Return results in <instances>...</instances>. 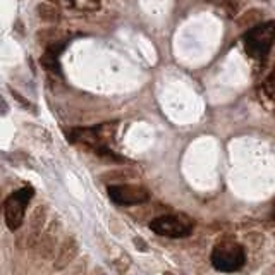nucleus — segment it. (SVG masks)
Masks as SVG:
<instances>
[{"instance_id": "f03ea898", "label": "nucleus", "mask_w": 275, "mask_h": 275, "mask_svg": "<svg viewBox=\"0 0 275 275\" xmlns=\"http://www.w3.org/2000/svg\"><path fill=\"white\" fill-rule=\"evenodd\" d=\"M246 261V251L239 242L232 239H225L215 245L211 251V265L219 272H237Z\"/></svg>"}, {"instance_id": "a211bd4d", "label": "nucleus", "mask_w": 275, "mask_h": 275, "mask_svg": "<svg viewBox=\"0 0 275 275\" xmlns=\"http://www.w3.org/2000/svg\"><path fill=\"white\" fill-rule=\"evenodd\" d=\"M97 153L100 157H103V159H107V160H114V162H124L123 157H119V155H115L114 151H110L107 146H98L97 148Z\"/></svg>"}, {"instance_id": "4468645a", "label": "nucleus", "mask_w": 275, "mask_h": 275, "mask_svg": "<svg viewBox=\"0 0 275 275\" xmlns=\"http://www.w3.org/2000/svg\"><path fill=\"white\" fill-rule=\"evenodd\" d=\"M71 4L79 11H97L100 7V0H71Z\"/></svg>"}, {"instance_id": "f8f14e48", "label": "nucleus", "mask_w": 275, "mask_h": 275, "mask_svg": "<svg viewBox=\"0 0 275 275\" xmlns=\"http://www.w3.org/2000/svg\"><path fill=\"white\" fill-rule=\"evenodd\" d=\"M40 64H42L43 69L52 71V73H58V71H60V64H58L57 53L48 50V48H45L43 55L40 57Z\"/></svg>"}, {"instance_id": "1a4fd4ad", "label": "nucleus", "mask_w": 275, "mask_h": 275, "mask_svg": "<svg viewBox=\"0 0 275 275\" xmlns=\"http://www.w3.org/2000/svg\"><path fill=\"white\" fill-rule=\"evenodd\" d=\"M57 229H58V222L53 220L50 224V227L47 229L45 232H42L38 242H37V250L42 258H52L53 253H55V248H57Z\"/></svg>"}, {"instance_id": "412c9836", "label": "nucleus", "mask_w": 275, "mask_h": 275, "mask_svg": "<svg viewBox=\"0 0 275 275\" xmlns=\"http://www.w3.org/2000/svg\"><path fill=\"white\" fill-rule=\"evenodd\" d=\"M9 114V103L0 97V115H7Z\"/></svg>"}, {"instance_id": "5701e85b", "label": "nucleus", "mask_w": 275, "mask_h": 275, "mask_svg": "<svg viewBox=\"0 0 275 275\" xmlns=\"http://www.w3.org/2000/svg\"><path fill=\"white\" fill-rule=\"evenodd\" d=\"M48 2H50V4H57L58 0H48Z\"/></svg>"}, {"instance_id": "b1692460", "label": "nucleus", "mask_w": 275, "mask_h": 275, "mask_svg": "<svg viewBox=\"0 0 275 275\" xmlns=\"http://www.w3.org/2000/svg\"><path fill=\"white\" fill-rule=\"evenodd\" d=\"M273 236H275V225H273Z\"/></svg>"}, {"instance_id": "2eb2a0df", "label": "nucleus", "mask_w": 275, "mask_h": 275, "mask_svg": "<svg viewBox=\"0 0 275 275\" xmlns=\"http://www.w3.org/2000/svg\"><path fill=\"white\" fill-rule=\"evenodd\" d=\"M263 91L272 102H275V69L268 74V78L263 83Z\"/></svg>"}, {"instance_id": "4be33fe9", "label": "nucleus", "mask_w": 275, "mask_h": 275, "mask_svg": "<svg viewBox=\"0 0 275 275\" xmlns=\"http://www.w3.org/2000/svg\"><path fill=\"white\" fill-rule=\"evenodd\" d=\"M0 206H4V200H2V193H0Z\"/></svg>"}, {"instance_id": "6e6552de", "label": "nucleus", "mask_w": 275, "mask_h": 275, "mask_svg": "<svg viewBox=\"0 0 275 275\" xmlns=\"http://www.w3.org/2000/svg\"><path fill=\"white\" fill-rule=\"evenodd\" d=\"M79 253V245L74 237H66L64 242L58 248V253L53 261V268L55 270H64L73 263V260Z\"/></svg>"}, {"instance_id": "7ed1b4c3", "label": "nucleus", "mask_w": 275, "mask_h": 275, "mask_svg": "<svg viewBox=\"0 0 275 275\" xmlns=\"http://www.w3.org/2000/svg\"><path fill=\"white\" fill-rule=\"evenodd\" d=\"M150 229L159 236L165 237H184L189 236L195 229V220L182 213H170L153 219Z\"/></svg>"}, {"instance_id": "20e7f679", "label": "nucleus", "mask_w": 275, "mask_h": 275, "mask_svg": "<svg viewBox=\"0 0 275 275\" xmlns=\"http://www.w3.org/2000/svg\"><path fill=\"white\" fill-rule=\"evenodd\" d=\"M33 188H22L19 191L12 193L4 203V215H6V224L11 231H17L22 225L26 213V206L33 198Z\"/></svg>"}, {"instance_id": "0eeeda50", "label": "nucleus", "mask_w": 275, "mask_h": 275, "mask_svg": "<svg viewBox=\"0 0 275 275\" xmlns=\"http://www.w3.org/2000/svg\"><path fill=\"white\" fill-rule=\"evenodd\" d=\"M47 217H48V206L47 205H38L37 208L33 210V213H31L28 234H24L29 248L37 246L38 239H40V236H42V232H43V227H45V222H47Z\"/></svg>"}, {"instance_id": "6ab92c4d", "label": "nucleus", "mask_w": 275, "mask_h": 275, "mask_svg": "<svg viewBox=\"0 0 275 275\" xmlns=\"http://www.w3.org/2000/svg\"><path fill=\"white\" fill-rule=\"evenodd\" d=\"M133 242H134V246H136V250H139V251H148V242L145 241V239L134 237Z\"/></svg>"}, {"instance_id": "9b49d317", "label": "nucleus", "mask_w": 275, "mask_h": 275, "mask_svg": "<svg viewBox=\"0 0 275 275\" xmlns=\"http://www.w3.org/2000/svg\"><path fill=\"white\" fill-rule=\"evenodd\" d=\"M37 14L43 22H50V24H55L60 21V12L52 4H40L37 7Z\"/></svg>"}, {"instance_id": "dca6fc26", "label": "nucleus", "mask_w": 275, "mask_h": 275, "mask_svg": "<svg viewBox=\"0 0 275 275\" xmlns=\"http://www.w3.org/2000/svg\"><path fill=\"white\" fill-rule=\"evenodd\" d=\"M11 93H12V97H14V100H16V102H19L21 105L24 107V109L28 110V112H33V114H37V112H38V110H37V107H35L33 103H31L26 97H22V95H21L19 91H16L14 88H11Z\"/></svg>"}, {"instance_id": "39448f33", "label": "nucleus", "mask_w": 275, "mask_h": 275, "mask_svg": "<svg viewBox=\"0 0 275 275\" xmlns=\"http://www.w3.org/2000/svg\"><path fill=\"white\" fill-rule=\"evenodd\" d=\"M115 134V123H105L98 128H74L69 133L73 141H79L86 146H105Z\"/></svg>"}, {"instance_id": "aec40b11", "label": "nucleus", "mask_w": 275, "mask_h": 275, "mask_svg": "<svg viewBox=\"0 0 275 275\" xmlns=\"http://www.w3.org/2000/svg\"><path fill=\"white\" fill-rule=\"evenodd\" d=\"M14 31L16 33H19V37H24V24H22L21 19H17L14 22Z\"/></svg>"}, {"instance_id": "ddd939ff", "label": "nucleus", "mask_w": 275, "mask_h": 275, "mask_svg": "<svg viewBox=\"0 0 275 275\" xmlns=\"http://www.w3.org/2000/svg\"><path fill=\"white\" fill-rule=\"evenodd\" d=\"M58 31L57 29H52V28H45L42 31H38V35H37V40H38V43L40 45H45V47H48L50 43L53 42H58Z\"/></svg>"}, {"instance_id": "423d86ee", "label": "nucleus", "mask_w": 275, "mask_h": 275, "mask_svg": "<svg viewBox=\"0 0 275 275\" xmlns=\"http://www.w3.org/2000/svg\"><path fill=\"white\" fill-rule=\"evenodd\" d=\"M109 196L119 205H141L150 200V191L136 184H114L109 186Z\"/></svg>"}, {"instance_id": "f257e3e1", "label": "nucleus", "mask_w": 275, "mask_h": 275, "mask_svg": "<svg viewBox=\"0 0 275 275\" xmlns=\"http://www.w3.org/2000/svg\"><path fill=\"white\" fill-rule=\"evenodd\" d=\"M273 42H275V21L255 24L242 35V45H245L246 53L251 58H256V60H261V58L267 57Z\"/></svg>"}, {"instance_id": "9d476101", "label": "nucleus", "mask_w": 275, "mask_h": 275, "mask_svg": "<svg viewBox=\"0 0 275 275\" xmlns=\"http://www.w3.org/2000/svg\"><path fill=\"white\" fill-rule=\"evenodd\" d=\"M138 177H139V170H136L134 167H123V169H114L109 170V172H103L100 179L103 182H124Z\"/></svg>"}, {"instance_id": "f3484780", "label": "nucleus", "mask_w": 275, "mask_h": 275, "mask_svg": "<svg viewBox=\"0 0 275 275\" xmlns=\"http://www.w3.org/2000/svg\"><path fill=\"white\" fill-rule=\"evenodd\" d=\"M261 17V12L260 11H250L248 14H245V17H242L241 21H239V24L241 26H255L256 24V21H258Z\"/></svg>"}]
</instances>
